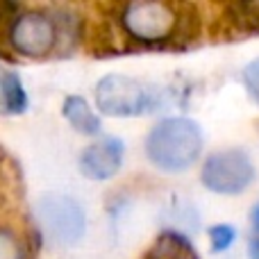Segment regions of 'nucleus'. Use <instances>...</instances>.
<instances>
[{
    "label": "nucleus",
    "mask_w": 259,
    "mask_h": 259,
    "mask_svg": "<svg viewBox=\"0 0 259 259\" xmlns=\"http://www.w3.org/2000/svg\"><path fill=\"white\" fill-rule=\"evenodd\" d=\"M36 214H39L41 225L50 234V239L62 246L77 243L84 234V209L68 196H59V193L44 196L36 205Z\"/></svg>",
    "instance_id": "4"
},
{
    "label": "nucleus",
    "mask_w": 259,
    "mask_h": 259,
    "mask_svg": "<svg viewBox=\"0 0 259 259\" xmlns=\"http://www.w3.org/2000/svg\"><path fill=\"white\" fill-rule=\"evenodd\" d=\"M243 82H246V89L250 94V98L259 105V59L250 62L243 68Z\"/></svg>",
    "instance_id": "12"
},
{
    "label": "nucleus",
    "mask_w": 259,
    "mask_h": 259,
    "mask_svg": "<svg viewBox=\"0 0 259 259\" xmlns=\"http://www.w3.org/2000/svg\"><path fill=\"white\" fill-rule=\"evenodd\" d=\"M14 44L25 55H46L55 44V27L48 18L30 14L14 25Z\"/></svg>",
    "instance_id": "7"
},
{
    "label": "nucleus",
    "mask_w": 259,
    "mask_h": 259,
    "mask_svg": "<svg viewBox=\"0 0 259 259\" xmlns=\"http://www.w3.org/2000/svg\"><path fill=\"white\" fill-rule=\"evenodd\" d=\"M123 141L116 137H105L91 143L80 157V168L91 180H109L118 173L123 164Z\"/></svg>",
    "instance_id": "6"
},
{
    "label": "nucleus",
    "mask_w": 259,
    "mask_h": 259,
    "mask_svg": "<svg viewBox=\"0 0 259 259\" xmlns=\"http://www.w3.org/2000/svg\"><path fill=\"white\" fill-rule=\"evenodd\" d=\"M250 259H259V237L250 241Z\"/></svg>",
    "instance_id": "14"
},
{
    "label": "nucleus",
    "mask_w": 259,
    "mask_h": 259,
    "mask_svg": "<svg viewBox=\"0 0 259 259\" xmlns=\"http://www.w3.org/2000/svg\"><path fill=\"white\" fill-rule=\"evenodd\" d=\"M155 259H196V252L180 234H164L161 241L157 243Z\"/></svg>",
    "instance_id": "10"
},
{
    "label": "nucleus",
    "mask_w": 259,
    "mask_h": 259,
    "mask_svg": "<svg viewBox=\"0 0 259 259\" xmlns=\"http://www.w3.org/2000/svg\"><path fill=\"white\" fill-rule=\"evenodd\" d=\"M252 225H255V230L259 232V205L252 209Z\"/></svg>",
    "instance_id": "15"
},
{
    "label": "nucleus",
    "mask_w": 259,
    "mask_h": 259,
    "mask_svg": "<svg viewBox=\"0 0 259 259\" xmlns=\"http://www.w3.org/2000/svg\"><path fill=\"white\" fill-rule=\"evenodd\" d=\"M234 237H237V232H234L232 225H214V228L209 230V239H211V248H214V252L228 250V248L232 246Z\"/></svg>",
    "instance_id": "11"
},
{
    "label": "nucleus",
    "mask_w": 259,
    "mask_h": 259,
    "mask_svg": "<svg viewBox=\"0 0 259 259\" xmlns=\"http://www.w3.org/2000/svg\"><path fill=\"white\" fill-rule=\"evenodd\" d=\"M64 116L82 134H98L100 132V118L91 112L87 100L80 98V96L66 98V103H64Z\"/></svg>",
    "instance_id": "8"
},
{
    "label": "nucleus",
    "mask_w": 259,
    "mask_h": 259,
    "mask_svg": "<svg viewBox=\"0 0 259 259\" xmlns=\"http://www.w3.org/2000/svg\"><path fill=\"white\" fill-rule=\"evenodd\" d=\"M98 109L107 116H141L155 112L157 94L143 82L127 75H107L96 87Z\"/></svg>",
    "instance_id": "2"
},
{
    "label": "nucleus",
    "mask_w": 259,
    "mask_h": 259,
    "mask_svg": "<svg viewBox=\"0 0 259 259\" xmlns=\"http://www.w3.org/2000/svg\"><path fill=\"white\" fill-rule=\"evenodd\" d=\"M200 178L209 191L221 193V196H237L252 184L255 166L248 152L228 148V150H219L207 157Z\"/></svg>",
    "instance_id": "3"
},
{
    "label": "nucleus",
    "mask_w": 259,
    "mask_h": 259,
    "mask_svg": "<svg viewBox=\"0 0 259 259\" xmlns=\"http://www.w3.org/2000/svg\"><path fill=\"white\" fill-rule=\"evenodd\" d=\"M27 105L23 84L14 73H3L0 77V109L5 114H18Z\"/></svg>",
    "instance_id": "9"
},
{
    "label": "nucleus",
    "mask_w": 259,
    "mask_h": 259,
    "mask_svg": "<svg viewBox=\"0 0 259 259\" xmlns=\"http://www.w3.org/2000/svg\"><path fill=\"white\" fill-rule=\"evenodd\" d=\"M202 152V132L196 121L166 118L157 123L146 137V157L166 173H182L191 168Z\"/></svg>",
    "instance_id": "1"
},
{
    "label": "nucleus",
    "mask_w": 259,
    "mask_h": 259,
    "mask_svg": "<svg viewBox=\"0 0 259 259\" xmlns=\"http://www.w3.org/2000/svg\"><path fill=\"white\" fill-rule=\"evenodd\" d=\"M127 32L141 41H159L173 32L175 14L164 3H134L123 16Z\"/></svg>",
    "instance_id": "5"
},
{
    "label": "nucleus",
    "mask_w": 259,
    "mask_h": 259,
    "mask_svg": "<svg viewBox=\"0 0 259 259\" xmlns=\"http://www.w3.org/2000/svg\"><path fill=\"white\" fill-rule=\"evenodd\" d=\"M0 259H18V248L7 234H0Z\"/></svg>",
    "instance_id": "13"
}]
</instances>
